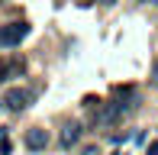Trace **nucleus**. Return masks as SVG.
<instances>
[{
  "label": "nucleus",
  "instance_id": "obj_5",
  "mask_svg": "<svg viewBox=\"0 0 158 155\" xmlns=\"http://www.w3.org/2000/svg\"><path fill=\"white\" fill-rule=\"evenodd\" d=\"M77 139H81V123H64L61 126V136H58V142H61V149H71V145H77Z\"/></svg>",
  "mask_w": 158,
  "mask_h": 155
},
{
  "label": "nucleus",
  "instance_id": "obj_4",
  "mask_svg": "<svg viewBox=\"0 0 158 155\" xmlns=\"http://www.w3.org/2000/svg\"><path fill=\"white\" fill-rule=\"evenodd\" d=\"M23 142H26V149H29V152H42V149L48 145V132L42 129V126H32V129H26Z\"/></svg>",
  "mask_w": 158,
  "mask_h": 155
},
{
  "label": "nucleus",
  "instance_id": "obj_12",
  "mask_svg": "<svg viewBox=\"0 0 158 155\" xmlns=\"http://www.w3.org/2000/svg\"><path fill=\"white\" fill-rule=\"evenodd\" d=\"M152 3H155V6H158V0H152Z\"/></svg>",
  "mask_w": 158,
  "mask_h": 155
},
{
  "label": "nucleus",
  "instance_id": "obj_1",
  "mask_svg": "<svg viewBox=\"0 0 158 155\" xmlns=\"http://www.w3.org/2000/svg\"><path fill=\"white\" fill-rule=\"evenodd\" d=\"M32 97H35V94H32V90H26V87H10L3 97H0V103H3L10 113H19V110H26V107H29V100H32Z\"/></svg>",
  "mask_w": 158,
  "mask_h": 155
},
{
  "label": "nucleus",
  "instance_id": "obj_10",
  "mask_svg": "<svg viewBox=\"0 0 158 155\" xmlns=\"http://www.w3.org/2000/svg\"><path fill=\"white\" fill-rule=\"evenodd\" d=\"M100 3H106V6H110V3H116V0H100Z\"/></svg>",
  "mask_w": 158,
  "mask_h": 155
},
{
  "label": "nucleus",
  "instance_id": "obj_2",
  "mask_svg": "<svg viewBox=\"0 0 158 155\" xmlns=\"http://www.w3.org/2000/svg\"><path fill=\"white\" fill-rule=\"evenodd\" d=\"M29 36V23H6L0 26V48H13Z\"/></svg>",
  "mask_w": 158,
  "mask_h": 155
},
{
  "label": "nucleus",
  "instance_id": "obj_3",
  "mask_svg": "<svg viewBox=\"0 0 158 155\" xmlns=\"http://www.w3.org/2000/svg\"><path fill=\"white\" fill-rule=\"evenodd\" d=\"M119 116H123V107H119V103H97L94 126H113Z\"/></svg>",
  "mask_w": 158,
  "mask_h": 155
},
{
  "label": "nucleus",
  "instance_id": "obj_11",
  "mask_svg": "<svg viewBox=\"0 0 158 155\" xmlns=\"http://www.w3.org/2000/svg\"><path fill=\"white\" fill-rule=\"evenodd\" d=\"M135 3H145V0H135Z\"/></svg>",
  "mask_w": 158,
  "mask_h": 155
},
{
  "label": "nucleus",
  "instance_id": "obj_9",
  "mask_svg": "<svg viewBox=\"0 0 158 155\" xmlns=\"http://www.w3.org/2000/svg\"><path fill=\"white\" fill-rule=\"evenodd\" d=\"M145 155H158V139H155V142H152V145L145 149Z\"/></svg>",
  "mask_w": 158,
  "mask_h": 155
},
{
  "label": "nucleus",
  "instance_id": "obj_7",
  "mask_svg": "<svg viewBox=\"0 0 158 155\" xmlns=\"http://www.w3.org/2000/svg\"><path fill=\"white\" fill-rule=\"evenodd\" d=\"M0 155H10V139H6V129H0Z\"/></svg>",
  "mask_w": 158,
  "mask_h": 155
},
{
  "label": "nucleus",
  "instance_id": "obj_6",
  "mask_svg": "<svg viewBox=\"0 0 158 155\" xmlns=\"http://www.w3.org/2000/svg\"><path fill=\"white\" fill-rule=\"evenodd\" d=\"M23 58H6V61H0V81H10V78H19L23 74Z\"/></svg>",
  "mask_w": 158,
  "mask_h": 155
},
{
  "label": "nucleus",
  "instance_id": "obj_8",
  "mask_svg": "<svg viewBox=\"0 0 158 155\" xmlns=\"http://www.w3.org/2000/svg\"><path fill=\"white\" fill-rule=\"evenodd\" d=\"M152 84L158 87V58H155V65H152Z\"/></svg>",
  "mask_w": 158,
  "mask_h": 155
}]
</instances>
